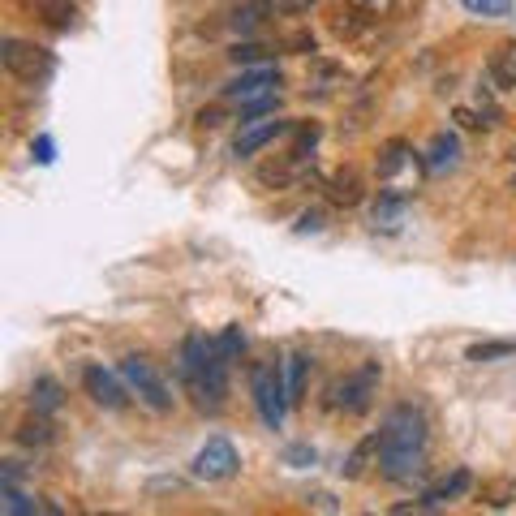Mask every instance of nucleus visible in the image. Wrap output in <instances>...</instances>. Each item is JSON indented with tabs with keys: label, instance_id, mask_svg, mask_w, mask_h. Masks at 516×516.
<instances>
[{
	"label": "nucleus",
	"instance_id": "nucleus-1",
	"mask_svg": "<svg viewBox=\"0 0 516 516\" xmlns=\"http://www.w3.org/2000/svg\"><path fill=\"white\" fill-rule=\"evenodd\" d=\"M422 456H426V418L422 409L413 405H400L387 413V422L379 430V469L383 478L392 482H405L422 469Z\"/></svg>",
	"mask_w": 516,
	"mask_h": 516
},
{
	"label": "nucleus",
	"instance_id": "nucleus-2",
	"mask_svg": "<svg viewBox=\"0 0 516 516\" xmlns=\"http://www.w3.org/2000/svg\"><path fill=\"white\" fill-rule=\"evenodd\" d=\"M181 370H185V383L198 400V409H220L224 405V392H228V357L220 349V340H203V336H190L185 340V353H181Z\"/></svg>",
	"mask_w": 516,
	"mask_h": 516
},
{
	"label": "nucleus",
	"instance_id": "nucleus-3",
	"mask_svg": "<svg viewBox=\"0 0 516 516\" xmlns=\"http://www.w3.org/2000/svg\"><path fill=\"white\" fill-rule=\"evenodd\" d=\"M250 392H254L258 418H263L271 430H280L284 409L293 405V400H289V383H284V370L271 366V362H254L250 366Z\"/></svg>",
	"mask_w": 516,
	"mask_h": 516
},
{
	"label": "nucleus",
	"instance_id": "nucleus-4",
	"mask_svg": "<svg viewBox=\"0 0 516 516\" xmlns=\"http://www.w3.org/2000/svg\"><path fill=\"white\" fill-rule=\"evenodd\" d=\"M121 379L129 383V392H134L147 409H155V413H168L172 409L168 383H164L160 370L147 362V357H125V362H121Z\"/></svg>",
	"mask_w": 516,
	"mask_h": 516
},
{
	"label": "nucleus",
	"instance_id": "nucleus-5",
	"mask_svg": "<svg viewBox=\"0 0 516 516\" xmlns=\"http://www.w3.org/2000/svg\"><path fill=\"white\" fill-rule=\"evenodd\" d=\"M379 379H383L379 362H362V366L353 370V375H344V379L332 387V400H327V405L344 409V413H366L370 400H375V392H379Z\"/></svg>",
	"mask_w": 516,
	"mask_h": 516
},
{
	"label": "nucleus",
	"instance_id": "nucleus-6",
	"mask_svg": "<svg viewBox=\"0 0 516 516\" xmlns=\"http://www.w3.org/2000/svg\"><path fill=\"white\" fill-rule=\"evenodd\" d=\"M0 61H5V69L18 82H43V78H52V52L48 48H39V43H26V39H5L0 43Z\"/></svg>",
	"mask_w": 516,
	"mask_h": 516
},
{
	"label": "nucleus",
	"instance_id": "nucleus-7",
	"mask_svg": "<svg viewBox=\"0 0 516 516\" xmlns=\"http://www.w3.org/2000/svg\"><path fill=\"white\" fill-rule=\"evenodd\" d=\"M237 469H241V456L228 439H207V448L194 456V473L203 482H228L237 478Z\"/></svg>",
	"mask_w": 516,
	"mask_h": 516
},
{
	"label": "nucleus",
	"instance_id": "nucleus-8",
	"mask_svg": "<svg viewBox=\"0 0 516 516\" xmlns=\"http://www.w3.org/2000/svg\"><path fill=\"white\" fill-rule=\"evenodd\" d=\"M82 387H86V396L95 400V405H104V409H125V387H121V379L112 375V370H104V366H86L82 370Z\"/></svg>",
	"mask_w": 516,
	"mask_h": 516
},
{
	"label": "nucleus",
	"instance_id": "nucleus-9",
	"mask_svg": "<svg viewBox=\"0 0 516 516\" xmlns=\"http://www.w3.org/2000/svg\"><path fill=\"white\" fill-rule=\"evenodd\" d=\"M327 198H332L336 207H357L366 198V181L357 168H340L332 172V181H327Z\"/></svg>",
	"mask_w": 516,
	"mask_h": 516
},
{
	"label": "nucleus",
	"instance_id": "nucleus-10",
	"mask_svg": "<svg viewBox=\"0 0 516 516\" xmlns=\"http://www.w3.org/2000/svg\"><path fill=\"white\" fill-rule=\"evenodd\" d=\"M486 74H491L499 91H516V39L495 43L491 61H486Z\"/></svg>",
	"mask_w": 516,
	"mask_h": 516
},
{
	"label": "nucleus",
	"instance_id": "nucleus-11",
	"mask_svg": "<svg viewBox=\"0 0 516 516\" xmlns=\"http://www.w3.org/2000/svg\"><path fill=\"white\" fill-rule=\"evenodd\" d=\"M280 86V74L276 69H254V74H241L237 82L224 86L228 99H258V95H271Z\"/></svg>",
	"mask_w": 516,
	"mask_h": 516
},
{
	"label": "nucleus",
	"instance_id": "nucleus-12",
	"mask_svg": "<svg viewBox=\"0 0 516 516\" xmlns=\"http://www.w3.org/2000/svg\"><path fill=\"white\" fill-rule=\"evenodd\" d=\"M284 129H289V121H263V125L246 121V129H241L237 142H233V151H237V155H254V151H263L267 142H276Z\"/></svg>",
	"mask_w": 516,
	"mask_h": 516
},
{
	"label": "nucleus",
	"instance_id": "nucleus-13",
	"mask_svg": "<svg viewBox=\"0 0 516 516\" xmlns=\"http://www.w3.org/2000/svg\"><path fill=\"white\" fill-rule=\"evenodd\" d=\"M370 26H375V18L366 13V5H340V9L332 13V31H336L340 39H362Z\"/></svg>",
	"mask_w": 516,
	"mask_h": 516
},
{
	"label": "nucleus",
	"instance_id": "nucleus-14",
	"mask_svg": "<svg viewBox=\"0 0 516 516\" xmlns=\"http://www.w3.org/2000/svg\"><path fill=\"white\" fill-rule=\"evenodd\" d=\"M469 486H473L469 469H456L452 478H443V482H435V486H426L422 504H426V508H439V504H448V499H461V495L469 491Z\"/></svg>",
	"mask_w": 516,
	"mask_h": 516
},
{
	"label": "nucleus",
	"instance_id": "nucleus-15",
	"mask_svg": "<svg viewBox=\"0 0 516 516\" xmlns=\"http://www.w3.org/2000/svg\"><path fill=\"white\" fill-rule=\"evenodd\" d=\"M271 13H276V0H241V5L228 13V22H233L237 31H258Z\"/></svg>",
	"mask_w": 516,
	"mask_h": 516
},
{
	"label": "nucleus",
	"instance_id": "nucleus-16",
	"mask_svg": "<svg viewBox=\"0 0 516 516\" xmlns=\"http://www.w3.org/2000/svg\"><path fill=\"white\" fill-rule=\"evenodd\" d=\"M35 5V13L48 26H56V31H69V26H74V18H78V5L74 0H31Z\"/></svg>",
	"mask_w": 516,
	"mask_h": 516
},
{
	"label": "nucleus",
	"instance_id": "nucleus-17",
	"mask_svg": "<svg viewBox=\"0 0 516 516\" xmlns=\"http://www.w3.org/2000/svg\"><path fill=\"white\" fill-rule=\"evenodd\" d=\"M456 160H461V142H456V134H435V142H430V151H426V168L443 172Z\"/></svg>",
	"mask_w": 516,
	"mask_h": 516
},
{
	"label": "nucleus",
	"instance_id": "nucleus-18",
	"mask_svg": "<svg viewBox=\"0 0 516 516\" xmlns=\"http://www.w3.org/2000/svg\"><path fill=\"white\" fill-rule=\"evenodd\" d=\"M52 439H56V426L48 422V413H35V418H26L18 426V443H22V448H48Z\"/></svg>",
	"mask_w": 516,
	"mask_h": 516
},
{
	"label": "nucleus",
	"instance_id": "nucleus-19",
	"mask_svg": "<svg viewBox=\"0 0 516 516\" xmlns=\"http://www.w3.org/2000/svg\"><path fill=\"white\" fill-rule=\"evenodd\" d=\"M405 164H413V151H409V142H387V147H383V155H379V177L383 181H392L396 177V172L400 168H405Z\"/></svg>",
	"mask_w": 516,
	"mask_h": 516
},
{
	"label": "nucleus",
	"instance_id": "nucleus-20",
	"mask_svg": "<svg viewBox=\"0 0 516 516\" xmlns=\"http://www.w3.org/2000/svg\"><path fill=\"white\" fill-rule=\"evenodd\" d=\"M31 405H35V413H56L61 409V383L56 379H35V392H31Z\"/></svg>",
	"mask_w": 516,
	"mask_h": 516
},
{
	"label": "nucleus",
	"instance_id": "nucleus-21",
	"mask_svg": "<svg viewBox=\"0 0 516 516\" xmlns=\"http://www.w3.org/2000/svg\"><path fill=\"white\" fill-rule=\"evenodd\" d=\"M370 456L379 461V435H370V439L357 443V452L349 456V461H344V478H362L366 465H370Z\"/></svg>",
	"mask_w": 516,
	"mask_h": 516
},
{
	"label": "nucleus",
	"instance_id": "nucleus-22",
	"mask_svg": "<svg viewBox=\"0 0 516 516\" xmlns=\"http://www.w3.org/2000/svg\"><path fill=\"white\" fill-rule=\"evenodd\" d=\"M306 370H310V362L301 353H293L289 362H284V383H289V400H293V405L306 396Z\"/></svg>",
	"mask_w": 516,
	"mask_h": 516
},
{
	"label": "nucleus",
	"instance_id": "nucleus-23",
	"mask_svg": "<svg viewBox=\"0 0 516 516\" xmlns=\"http://www.w3.org/2000/svg\"><path fill=\"white\" fill-rule=\"evenodd\" d=\"M512 353H516V340H486L469 349V362H499V357H512Z\"/></svg>",
	"mask_w": 516,
	"mask_h": 516
},
{
	"label": "nucleus",
	"instance_id": "nucleus-24",
	"mask_svg": "<svg viewBox=\"0 0 516 516\" xmlns=\"http://www.w3.org/2000/svg\"><path fill=\"white\" fill-rule=\"evenodd\" d=\"M344 82V69L340 65H332V61H314V78H310V86L319 95H327L332 86H340Z\"/></svg>",
	"mask_w": 516,
	"mask_h": 516
},
{
	"label": "nucleus",
	"instance_id": "nucleus-25",
	"mask_svg": "<svg viewBox=\"0 0 516 516\" xmlns=\"http://www.w3.org/2000/svg\"><path fill=\"white\" fill-rule=\"evenodd\" d=\"M469 13H478V18H504L512 9V0H465Z\"/></svg>",
	"mask_w": 516,
	"mask_h": 516
},
{
	"label": "nucleus",
	"instance_id": "nucleus-26",
	"mask_svg": "<svg viewBox=\"0 0 516 516\" xmlns=\"http://www.w3.org/2000/svg\"><path fill=\"white\" fill-rule=\"evenodd\" d=\"M366 5L375 9L379 18H405V13H409L413 5H418V0H366Z\"/></svg>",
	"mask_w": 516,
	"mask_h": 516
},
{
	"label": "nucleus",
	"instance_id": "nucleus-27",
	"mask_svg": "<svg viewBox=\"0 0 516 516\" xmlns=\"http://www.w3.org/2000/svg\"><path fill=\"white\" fill-rule=\"evenodd\" d=\"M267 52H271V48H263V43H237V48L228 52V56H233L237 65H250V61H263Z\"/></svg>",
	"mask_w": 516,
	"mask_h": 516
},
{
	"label": "nucleus",
	"instance_id": "nucleus-28",
	"mask_svg": "<svg viewBox=\"0 0 516 516\" xmlns=\"http://www.w3.org/2000/svg\"><path fill=\"white\" fill-rule=\"evenodd\" d=\"M512 499H516V486H486V504H491V508H508L512 504Z\"/></svg>",
	"mask_w": 516,
	"mask_h": 516
},
{
	"label": "nucleus",
	"instance_id": "nucleus-29",
	"mask_svg": "<svg viewBox=\"0 0 516 516\" xmlns=\"http://www.w3.org/2000/svg\"><path fill=\"white\" fill-rule=\"evenodd\" d=\"M456 121H461L465 129H495L499 125L495 117H478V112H469V108H456Z\"/></svg>",
	"mask_w": 516,
	"mask_h": 516
},
{
	"label": "nucleus",
	"instance_id": "nucleus-30",
	"mask_svg": "<svg viewBox=\"0 0 516 516\" xmlns=\"http://www.w3.org/2000/svg\"><path fill=\"white\" fill-rule=\"evenodd\" d=\"M220 349H224V357H237L241 349H246V336H241L237 327H228V332L220 336Z\"/></svg>",
	"mask_w": 516,
	"mask_h": 516
},
{
	"label": "nucleus",
	"instance_id": "nucleus-31",
	"mask_svg": "<svg viewBox=\"0 0 516 516\" xmlns=\"http://www.w3.org/2000/svg\"><path fill=\"white\" fill-rule=\"evenodd\" d=\"M314 5H319V0H276V13H306Z\"/></svg>",
	"mask_w": 516,
	"mask_h": 516
},
{
	"label": "nucleus",
	"instance_id": "nucleus-32",
	"mask_svg": "<svg viewBox=\"0 0 516 516\" xmlns=\"http://www.w3.org/2000/svg\"><path fill=\"white\" fill-rule=\"evenodd\" d=\"M198 125H220V108H203V112H198Z\"/></svg>",
	"mask_w": 516,
	"mask_h": 516
},
{
	"label": "nucleus",
	"instance_id": "nucleus-33",
	"mask_svg": "<svg viewBox=\"0 0 516 516\" xmlns=\"http://www.w3.org/2000/svg\"><path fill=\"white\" fill-rule=\"evenodd\" d=\"M39 160H43V164L52 160V142H48V138H39Z\"/></svg>",
	"mask_w": 516,
	"mask_h": 516
},
{
	"label": "nucleus",
	"instance_id": "nucleus-34",
	"mask_svg": "<svg viewBox=\"0 0 516 516\" xmlns=\"http://www.w3.org/2000/svg\"><path fill=\"white\" fill-rule=\"evenodd\" d=\"M508 160H512V164H516V147H512V151H508Z\"/></svg>",
	"mask_w": 516,
	"mask_h": 516
}]
</instances>
